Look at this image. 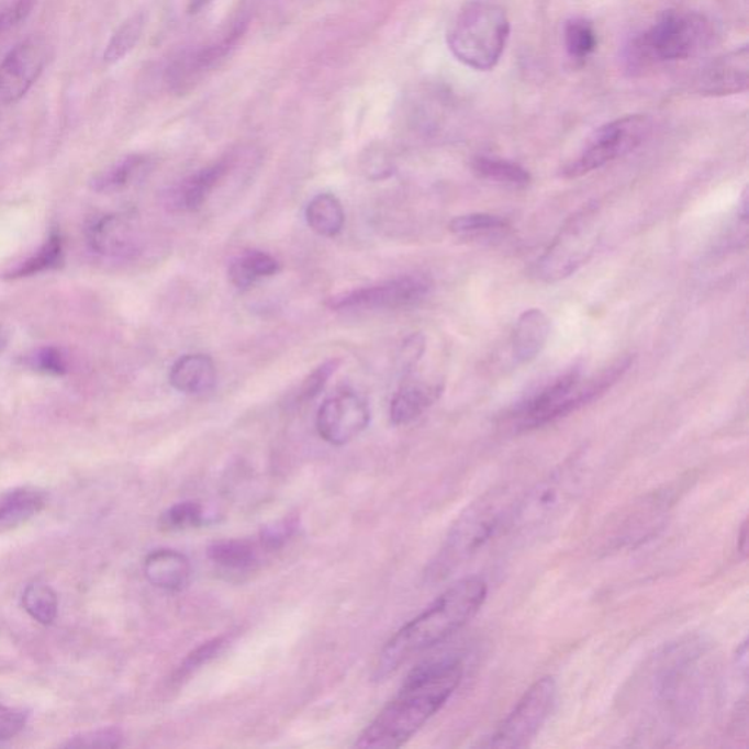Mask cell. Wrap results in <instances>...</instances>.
Here are the masks:
<instances>
[{
	"instance_id": "6da1fadb",
	"label": "cell",
	"mask_w": 749,
	"mask_h": 749,
	"mask_svg": "<svg viewBox=\"0 0 749 749\" xmlns=\"http://www.w3.org/2000/svg\"><path fill=\"white\" fill-rule=\"evenodd\" d=\"M465 675L456 656L429 660L413 669L399 694L356 739V748H400L447 704Z\"/></svg>"
},
{
	"instance_id": "7a4b0ae2",
	"label": "cell",
	"mask_w": 749,
	"mask_h": 749,
	"mask_svg": "<svg viewBox=\"0 0 749 749\" xmlns=\"http://www.w3.org/2000/svg\"><path fill=\"white\" fill-rule=\"evenodd\" d=\"M487 597L488 583L482 577H466L457 581L387 641L374 664V678L385 680L413 656L460 631L482 610Z\"/></svg>"
},
{
	"instance_id": "3957f363",
	"label": "cell",
	"mask_w": 749,
	"mask_h": 749,
	"mask_svg": "<svg viewBox=\"0 0 749 749\" xmlns=\"http://www.w3.org/2000/svg\"><path fill=\"white\" fill-rule=\"evenodd\" d=\"M517 501L508 488H500L471 502L449 528L438 554L427 567V581L435 584L447 580L501 533L511 530Z\"/></svg>"
},
{
	"instance_id": "277c9868",
	"label": "cell",
	"mask_w": 749,
	"mask_h": 749,
	"mask_svg": "<svg viewBox=\"0 0 749 749\" xmlns=\"http://www.w3.org/2000/svg\"><path fill=\"white\" fill-rule=\"evenodd\" d=\"M633 362L634 356H623L585 381L579 368L559 374L518 405L513 414L515 425L522 431L536 429L585 407L618 383Z\"/></svg>"
},
{
	"instance_id": "5b68a950",
	"label": "cell",
	"mask_w": 749,
	"mask_h": 749,
	"mask_svg": "<svg viewBox=\"0 0 749 749\" xmlns=\"http://www.w3.org/2000/svg\"><path fill=\"white\" fill-rule=\"evenodd\" d=\"M510 31L508 15L500 4L471 0L449 26L448 47L462 65L474 70H491L501 60Z\"/></svg>"
},
{
	"instance_id": "8992f818",
	"label": "cell",
	"mask_w": 749,
	"mask_h": 749,
	"mask_svg": "<svg viewBox=\"0 0 749 749\" xmlns=\"http://www.w3.org/2000/svg\"><path fill=\"white\" fill-rule=\"evenodd\" d=\"M602 236L601 206L588 202L559 228L552 244L535 264V276L544 283H558L574 276L596 253Z\"/></svg>"
},
{
	"instance_id": "52a82bcc",
	"label": "cell",
	"mask_w": 749,
	"mask_h": 749,
	"mask_svg": "<svg viewBox=\"0 0 749 749\" xmlns=\"http://www.w3.org/2000/svg\"><path fill=\"white\" fill-rule=\"evenodd\" d=\"M715 37V25L702 13L669 11L634 42L633 53L640 62L685 60L707 51Z\"/></svg>"
},
{
	"instance_id": "ba28073f",
	"label": "cell",
	"mask_w": 749,
	"mask_h": 749,
	"mask_svg": "<svg viewBox=\"0 0 749 749\" xmlns=\"http://www.w3.org/2000/svg\"><path fill=\"white\" fill-rule=\"evenodd\" d=\"M650 132V119L642 114H631L606 123L594 132L580 156L563 167L562 178H581L627 156L645 143Z\"/></svg>"
},
{
	"instance_id": "9c48e42d",
	"label": "cell",
	"mask_w": 749,
	"mask_h": 749,
	"mask_svg": "<svg viewBox=\"0 0 749 749\" xmlns=\"http://www.w3.org/2000/svg\"><path fill=\"white\" fill-rule=\"evenodd\" d=\"M579 469L577 465L559 467L537 482L526 495L518 498L511 528L535 532L559 517L580 491L583 474Z\"/></svg>"
},
{
	"instance_id": "30bf717a",
	"label": "cell",
	"mask_w": 749,
	"mask_h": 749,
	"mask_svg": "<svg viewBox=\"0 0 749 749\" xmlns=\"http://www.w3.org/2000/svg\"><path fill=\"white\" fill-rule=\"evenodd\" d=\"M558 686L552 677L537 680L523 694L510 715L498 725L483 747L526 748L535 741L557 703Z\"/></svg>"
},
{
	"instance_id": "8fae6325",
	"label": "cell",
	"mask_w": 749,
	"mask_h": 749,
	"mask_svg": "<svg viewBox=\"0 0 749 749\" xmlns=\"http://www.w3.org/2000/svg\"><path fill=\"white\" fill-rule=\"evenodd\" d=\"M434 283L425 275L400 276L383 283L368 286L329 299L334 311L401 310L417 305L431 293Z\"/></svg>"
},
{
	"instance_id": "7c38bea8",
	"label": "cell",
	"mask_w": 749,
	"mask_h": 749,
	"mask_svg": "<svg viewBox=\"0 0 749 749\" xmlns=\"http://www.w3.org/2000/svg\"><path fill=\"white\" fill-rule=\"evenodd\" d=\"M51 47L46 40L30 35L15 44L0 64V101L15 104L24 99L46 68Z\"/></svg>"
},
{
	"instance_id": "4fadbf2b",
	"label": "cell",
	"mask_w": 749,
	"mask_h": 749,
	"mask_svg": "<svg viewBox=\"0 0 749 749\" xmlns=\"http://www.w3.org/2000/svg\"><path fill=\"white\" fill-rule=\"evenodd\" d=\"M371 410L362 396L350 390L325 400L316 414V431L325 443L342 447L367 429Z\"/></svg>"
},
{
	"instance_id": "5bb4252c",
	"label": "cell",
	"mask_w": 749,
	"mask_h": 749,
	"mask_svg": "<svg viewBox=\"0 0 749 749\" xmlns=\"http://www.w3.org/2000/svg\"><path fill=\"white\" fill-rule=\"evenodd\" d=\"M241 34V30H235L228 37L223 38L222 42L180 55L178 59L171 62L169 69H167V86H169L171 91L178 92V94L191 90L206 74L217 68L226 59L228 53L236 46Z\"/></svg>"
},
{
	"instance_id": "9a60e30c",
	"label": "cell",
	"mask_w": 749,
	"mask_h": 749,
	"mask_svg": "<svg viewBox=\"0 0 749 749\" xmlns=\"http://www.w3.org/2000/svg\"><path fill=\"white\" fill-rule=\"evenodd\" d=\"M749 86V52L748 47L735 48L713 59L704 66L697 79L695 90L707 97H725L741 94Z\"/></svg>"
},
{
	"instance_id": "2e32d148",
	"label": "cell",
	"mask_w": 749,
	"mask_h": 749,
	"mask_svg": "<svg viewBox=\"0 0 749 749\" xmlns=\"http://www.w3.org/2000/svg\"><path fill=\"white\" fill-rule=\"evenodd\" d=\"M88 244L101 255L127 258L138 250V236L134 223L126 215L110 214L94 220L88 226Z\"/></svg>"
},
{
	"instance_id": "e0dca14e",
	"label": "cell",
	"mask_w": 749,
	"mask_h": 749,
	"mask_svg": "<svg viewBox=\"0 0 749 749\" xmlns=\"http://www.w3.org/2000/svg\"><path fill=\"white\" fill-rule=\"evenodd\" d=\"M147 580L166 592H180L191 580L192 568L183 554L174 549H158L149 554L144 563Z\"/></svg>"
},
{
	"instance_id": "ac0fdd59",
	"label": "cell",
	"mask_w": 749,
	"mask_h": 749,
	"mask_svg": "<svg viewBox=\"0 0 749 749\" xmlns=\"http://www.w3.org/2000/svg\"><path fill=\"white\" fill-rule=\"evenodd\" d=\"M550 336V321L544 311H524L515 324L513 355L518 364H528L544 351Z\"/></svg>"
},
{
	"instance_id": "d6986e66",
	"label": "cell",
	"mask_w": 749,
	"mask_h": 749,
	"mask_svg": "<svg viewBox=\"0 0 749 749\" xmlns=\"http://www.w3.org/2000/svg\"><path fill=\"white\" fill-rule=\"evenodd\" d=\"M171 387L183 394H205L217 382V369L206 355H187L176 360L169 374Z\"/></svg>"
},
{
	"instance_id": "ffe728a7",
	"label": "cell",
	"mask_w": 749,
	"mask_h": 749,
	"mask_svg": "<svg viewBox=\"0 0 749 749\" xmlns=\"http://www.w3.org/2000/svg\"><path fill=\"white\" fill-rule=\"evenodd\" d=\"M231 169V163L220 160L197 174L188 176L180 182L174 193V204L176 209L182 211H197L209 200L211 192L222 182L224 176Z\"/></svg>"
},
{
	"instance_id": "44dd1931",
	"label": "cell",
	"mask_w": 749,
	"mask_h": 749,
	"mask_svg": "<svg viewBox=\"0 0 749 749\" xmlns=\"http://www.w3.org/2000/svg\"><path fill=\"white\" fill-rule=\"evenodd\" d=\"M46 506V492L20 487L0 493V533L12 530L35 517Z\"/></svg>"
},
{
	"instance_id": "7402d4cb",
	"label": "cell",
	"mask_w": 749,
	"mask_h": 749,
	"mask_svg": "<svg viewBox=\"0 0 749 749\" xmlns=\"http://www.w3.org/2000/svg\"><path fill=\"white\" fill-rule=\"evenodd\" d=\"M443 385L409 383L401 387L392 396L390 405L391 422L396 426L409 425L421 417L443 394Z\"/></svg>"
},
{
	"instance_id": "603a6c76",
	"label": "cell",
	"mask_w": 749,
	"mask_h": 749,
	"mask_svg": "<svg viewBox=\"0 0 749 749\" xmlns=\"http://www.w3.org/2000/svg\"><path fill=\"white\" fill-rule=\"evenodd\" d=\"M471 169L480 179L502 185V187L523 189L532 183L530 171L506 158L478 156L471 163Z\"/></svg>"
},
{
	"instance_id": "cb8c5ba5",
	"label": "cell",
	"mask_w": 749,
	"mask_h": 749,
	"mask_svg": "<svg viewBox=\"0 0 749 749\" xmlns=\"http://www.w3.org/2000/svg\"><path fill=\"white\" fill-rule=\"evenodd\" d=\"M308 226L324 237H336L345 227L346 214L342 202L332 193H320L306 206Z\"/></svg>"
},
{
	"instance_id": "d4e9b609",
	"label": "cell",
	"mask_w": 749,
	"mask_h": 749,
	"mask_svg": "<svg viewBox=\"0 0 749 749\" xmlns=\"http://www.w3.org/2000/svg\"><path fill=\"white\" fill-rule=\"evenodd\" d=\"M279 271L280 264L271 255L261 250H248L233 259L228 267V279L235 288L245 290L257 283L259 279L276 276Z\"/></svg>"
},
{
	"instance_id": "484cf974",
	"label": "cell",
	"mask_w": 749,
	"mask_h": 749,
	"mask_svg": "<svg viewBox=\"0 0 749 749\" xmlns=\"http://www.w3.org/2000/svg\"><path fill=\"white\" fill-rule=\"evenodd\" d=\"M209 557L224 571L248 572L258 566L257 546L246 540H224L210 546Z\"/></svg>"
},
{
	"instance_id": "4316f807",
	"label": "cell",
	"mask_w": 749,
	"mask_h": 749,
	"mask_svg": "<svg viewBox=\"0 0 749 749\" xmlns=\"http://www.w3.org/2000/svg\"><path fill=\"white\" fill-rule=\"evenodd\" d=\"M144 29V12H136L134 15L126 18V20L119 25V29L114 31L112 37L109 40L108 46H105L103 55L105 64L114 65L118 64V62L125 59V57L134 51L141 37H143Z\"/></svg>"
},
{
	"instance_id": "83f0119b",
	"label": "cell",
	"mask_w": 749,
	"mask_h": 749,
	"mask_svg": "<svg viewBox=\"0 0 749 749\" xmlns=\"http://www.w3.org/2000/svg\"><path fill=\"white\" fill-rule=\"evenodd\" d=\"M22 606H24L26 614L37 623L52 625L56 621L59 602H57V594L51 585L42 583V581H34V583L26 585L24 593H22Z\"/></svg>"
},
{
	"instance_id": "f1b7e54d",
	"label": "cell",
	"mask_w": 749,
	"mask_h": 749,
	"mask_svg": "<svg viewBox=\"0 0 749 749\" xmlns=\"http://www.w3.org/2000/svg\"><path fill=\"white\" fill-rule=\"evenodd\" d=\"M148 167V158L144 156H130L116 163L103 174L92 180V188L99 192H112L125 188L132 180L138 178Z\"/></svg>"
},
{
	"instance_id": "f546056e",
	"label": "cell",
	"mask_w": 749,
	"mask_h": 749,
	"mask_svg": "<svg viewBox=\"0 0 749 749\" xmlns=\"http://www.w3.org/2000/svg\"><path fill=\"white\" fill-rule=\"evenodd\" d=\"M563 44L568 56L575 62H584L597 47V35L592 22L584 18H572L563 26Z\"/></svg>"
},
{
	"instance_id": "4dcf8cb0",
	"label": "cell",
	"mask_w": 749,
	"mask_h": 749,
	"mask_svg": "<svg viewBox=\"0 0 749 749\" xmlns=\"http://www.w3.org/2000/svg\"><path fill=\"white\" fill-rule=\"evenodd\" d=\"M62 262V241L60 236L53 233L46 244L42 246L34 257L26 259L25 262L9 271L8 279H21V277H29L38 275V272L52 270V268L59 267Z\"/></svg>"
},
{
	"instance_id": "1f68e13d",
	"label": "cell",
	"mask_w": 749,
	"mask_h": 749,
	"mask_svg": "<svg viewBox=\"0 0 749 749\" xmlns=\"http://www.w3.org/2000/svg\"><path fill=\"white\" fill-rule=\"evenodd\" d=\"M204 522V508H202L200 502L185 501L170 506L166 513H163L160 526L163 530L179 532L200 527Z\"/></svg>"
},
{
	"instance_id": "d6a6232c",
	"label": "cell",
	"mask_w": 749,
	"mask_h": 749,
	"mask_svg": "<svg viewBox=\"0 0 749 749\" xmlns=\"http://www.w3.org/2000/svg\"><path fill=\"white\" fill-rule=\"evenodd\" d=\"M508 223L500 215L488 213H471L458 215L449 223V231L458 236H479L487 233L504 231Z\"/></svg>"
},
{
	"instance_id": "836d02e7",
	"label": "cell",
	"mask_w": 749,
	"mask_h": 749,
	"mask_svg": "<svg viewBox=\"0 0 749 749\" xmlns=\"http://www.w3.org/2000/svg\"><path fill=\"white\" fill-rule=\"evenodd\" d=\"M123 744V734L118 728H101L77 735L65 744L66 748H119Z\"/></svg>"
},
{
	"instance_id": "e575fe53",
	"label": "cell",
	"mask_w": 749,
	"mask_h": 749,
	"mask_svg": "<svg viewBox=\"0 0 749 749\" xmlns=\"http://www.w3.org/2000/svg\"><path fill=\"white\" fill-rule=\"evenodd\" d=\"M25 365L33 371L48 374H64L68 371L64 355L55 347L31 351L29 356H25Z\"/></svg>"
},
{
	"instance_id": "d590c367",
	"label": "cell",
	"mask_w": 749,
	"mask_h": 749,
	"mask_svg": "<svg viewBox=\"0 0 749 749\" xmlns=\"http://www.w3.org/2000/svg\"><path fill=\"white\" fill-rule=\"evenodd\" d=\"M340 364V359L327 360V362L316 368L314 372L308 374V378L302 383L301 391H299V401H301V403H306V401L314 400L315 396H318L320 392L327 385L329 378L336 373Z\"/></svg>"
},
{
	"instance_id": "8d00e7d4",
	"label": "cell",
	"mask_w": 749,
	"mask_h": 749,
	"mask_svg": "<svg viewBox=\"0 0 749 749\" xmlns=\"http://www.w3.org/2000/svg\"><path fill=\"white\" fill-rule=\"evenodd\" d=\"M34 4L35 0H0V37L25 21Z\"/></svg>"
},
{
	"instance_id": "74e56055",
	"label": "cell",
	"mask_w": 749,
	"mask_h": 749,
	"mask_svg": "<svg viewBox=\"0 0 749 749\" xmlns=\"http://www.w3.org/2000/svg\"><path fill=\"white\" fill-rule=\"evenodd\" d=\"M224 645H226V637H219L198 647L195 651H192V653L188 656L182 667H180L179 678L187 677L188 673L195 671V669L209 662L214 656L219 655V651L223 649Z\"/></svg>"
},
{
	"instance_id": "f35d334b",
	"label": "cell",
	"mask_w": 749,
	"mask_h": 749,
	"mask_svg": "<svg viewBox=\"0 0 749 749\" xmlns=\"http://www.w3.org/2000/svg\"><path fill=\"white\" fill-rule=\"evenodd\" d=\"M29 712L0 704V742L15 738L29 722Z\"/></svg>"
},
{
	"instance_id": "ab89813d",
	"label": "cell",
	"mask_w": 749,
	"mask_h": 749,
	"mask_svg": "<svg viewBox=\"0 0 749 749\" xmlns=\"http://www.w3.org/2000/svg\"><path fill=\"white\" fill-rule=\"evenodd\" d=\"M737 667L738 671H741L744 680H747L748 673V641L744 640L741 646L738 647L737 653Z\"/></svg>"
},
{
	"instance_id": "60d3db41",
	"label": "cell",
	"mask_w": 749,
	"mask_h": 749,
	"mask_svg": "<svg viewBox=\"0 0 749 749\" xmlns=\"http://www.w3.org/2000/svg\"><path fill=\"white\" fill-rule=\"evenodd\" d=\"M738 554L744 559L748 557V524L747 519L742 523L741 530L738 533Z\"/></svg>"
},
{
	"instance_id": "b9f144b4",
	"label": "cell",
	"mask_w": 749,
	"mask_h": 749,
	"mask_svg": "<svg viewBox=\"0 0 749 749\" xmlns=\"http://www.w3.org/2000/svg\"><path fill=\"white\" fill-rule=\"evenodd\" d=\"M213 2L214 0H189L188 11L189 13L197 15V13L204 11V9L209 8Z\"/></svg>"
},
{
	"instance_id": "7bdbcfd3",
	"label": "cell",
	"mask_w": 749,
	"mask_h": 749,
	"mask_svg": "<svg viewBox=\"0 0 749 749\" xmlns=\"http://www.w3.org/2000/svg\"><path fill=\"white\" fill-rule=\"evenodd\" d=\"M4 347H7V334H4L3 329L0 328V354H2Z\"/></svg>"
}]
</instances>
